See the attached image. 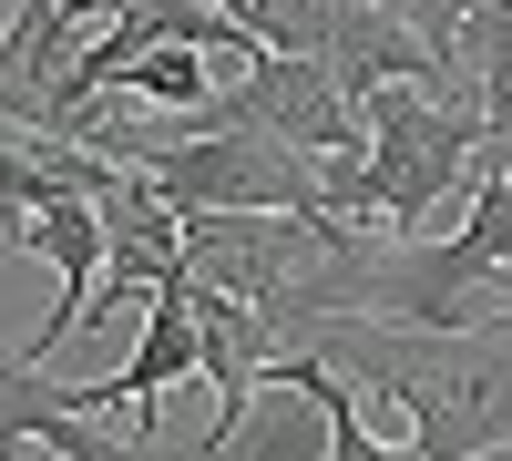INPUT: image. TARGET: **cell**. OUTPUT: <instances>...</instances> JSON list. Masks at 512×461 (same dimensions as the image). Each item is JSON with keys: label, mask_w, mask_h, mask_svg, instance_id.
Segmentation results:
<instances>
[{"label": "cell", "mask_w": 512, "mask_h": 461, "mask_svg": "<svg viewBox=\"0 0 512 461\" xmlns=\"http://www.w3.org/2000/svg\"><path fill=\"white\" fill-rule=\"evenodd\" d=\"M349 390H379L410 421L420 461H482L512 451V328L431 339V328H379V318H328L308 339Z\"/></svg>", "instance_id": "1"}, {"label": "cell", "mask_w": 512, "mask_h": 461, "mask_svg": "<svg viewBox=\"0 0 512 461\" xmlns=\"http://www.w3.org/2000/svg\"><path fill=\"white\" fill-rule=\"evenodd\" d=\"M512 277V175H472V216L461 236H369L349 267V318L379 328H431V339H472V328H512L502 308Z\"/></svg>", "instance_id": "2"}, {"label": "cell", "mask_w": 512, "mask_h": 461, "mask_svg": "<svg viewBox=\"0 0 512 461\" xmlns=\"http://www.w3.org/2000/svg\"><path fill=\"white\" fill-rule=\"evenodd\" d=\"M359 113H369V164H328V216L338 226H390L410 246L451 195H472L482 113L420 93V82H390V93H369Z\"/></svg>", "instance_id": "3"}, {"label": "cell", "mask_w": 512, "mask_h": 461, "mask_svg": "<svg viewBox=\"0 0 512 461\" xmlns=\"http://www.w3.org/2000/svg\"><path fill=\"white\" fill-rule=\"evenodd\" d=\"M103 164L154 175L175 216H328V164H308L277 134H175V123H103Z\"/></svg>", "instance_id": "4"}, {"label": "cell", "mask_w": 512, "mask_h": 461, "mask_svg": "<svg viewBox=\"0 0 512 461\" xmlns=\"http://www.w3.org/2000/svg\"><path fill=\"white\" fill-rule=\"evenodd\" d=\"M123 21V0H21L0 21V134H52L82 52Z\"/></svg>", "instance_id": "5"}, {"label": "cell", "mask_w": 512, "mask_h": 461, "mask_svg": "<svg viewBox=\"0 0 512 461\" xmlns=\"http://www.w3.org/2000/svg\"><path fill=\"white\" fill-rule=\"evenodd\" d=\"M0 451H52V461H164L154 441L93 431V380H52L31 349H0Z\"/></svg>", "instance_id": "6"}, {"label": "cell", "mask_w": 512, "mask_h": 461, "mask_svg": "<svg viewBox=\"0 0 512 461\" xmlns=\"http://www.w3.org/2000/svg\"><path fill=\"white\" fill-rule=\"evenodd\" d=\"M195 277H175L164 298H144V339H134V359L113 369V380H93V421H134V441H154V410H164V390L175 380H195L205 369V339H195V298H185Z\"/></svg>", "instance_id": "7"}, {"label": "cell", "mask_w": 512, "mask_h": 461, "mask_svg": "<svg viewBox=\"0 0 512 461\" xmlns=\"http://www.w3.org/2000/svg\"><path fill=\"white\" fill-rule=\"evenodd\" d=\"M195 298V339H205V380H216V421H205V441H226L236 421H246V400H256V380H267V359H287L277 349V328L256 318L246 298H226V287H185Z\"/></svg>", "instance_id": "8"}, {"label": "cell", "mask_w": 512, "mask_h": 461, "mask_svg": "<svg viewBox=\"0 0 512 461\" xmlns=\"http://www.w3.org/2000/svg\"><path fill=\"white\" fill-rule=\"evenodd\" d=\"M328 410L308 400V390H287V380H256V400H246V421L226 431V441H195L185 461H328Z\"/></svg>", "instance_id": "9"}, {"label": "cell", "mask_w": 512, "mask_h": 461, "mask_svg": "<svg viewBox=\"0 0 512 461\" xmlns=\"http://www.w3.org/2000/svg\"><path fill=\"white\" fill-rule=\"evenodd\" d=\"M267 380H287V390H308V400L328 410V431H338V441H328V461H420L410 441H379V431L359 421V390L338 380V369H328L318 349H287V359H267Z\"/></svg>", "instance_id": "10"}, {"label": "cell", "mask_w": 512, "mask_h": 461, "mask_svg": "<svg viewBox=\"0 0 512 461\" xmlns=\"http://www.w3.org/2000/svg\"><path fill=\"white\" fill-rule=\"evenodd\" d=\"M226 11L256 52H287V62H328V0H205Z\"/></svg>", "instance_id": "11"}, {"label": "cell", "mask_w": 512, "mask_h": 461, "mask_svg": "<svg viewBox=\"0 0 512 461\" xmlns=\"http://www.w3.org/2000/svg\"><path fill=\"white\" fill-rule=\"evenodd\" d=\"M390 11H400L420 41H431V52H441L451 72H461V41H472V21L492 11V0H390ZM461 82H472V72H461Z\"/></svg>", "instance_id": "12"}, {"label": "cell", "mask_w": 512, "mask_h": 461, "mask_svg": "<svg viewBox=\"0 0 512 461\" xmlns=\"http://www.w3.org/2000/svg\"><path fill=\"white\" fill-rule=\"evenodd\" d=\"M0 461H52V451H0Z\"/></svg>", "instance_id": "13"}]
</instances>
